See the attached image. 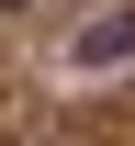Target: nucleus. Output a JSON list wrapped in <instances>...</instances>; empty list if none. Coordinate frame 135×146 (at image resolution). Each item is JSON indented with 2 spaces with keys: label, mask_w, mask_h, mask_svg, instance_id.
<instances>
[{
  "label": "nucleus",
  "mask_w": 135,
  "mask_h": 146,
  "mask_svg": "<svg viewBox=\"0 0 135 146\" xmlns=\"http://www.w3.org/2000/svg\"><path fill=\"white\" fill-rule=\"evenodd\" d=\"M113 56H135V11H101L79 34V68H113Z\"/></svg>",
  "instance_id": "f257e3e1"
},
{
  "label": "nucleus",
  "mask_w": 135,
  "mask_h": 146,
  "mask_svg": "<svg viewBox=\"0 0 135 146\" xmlns=\"http://www.w3.org/2000/svg\"><path fill=\"white\" fill-rule=\"evenodd\" d=\"M0 11H11V0H0Z\"/></svg>",
  "instance_id": "f03ea898"
}]
</instances>
